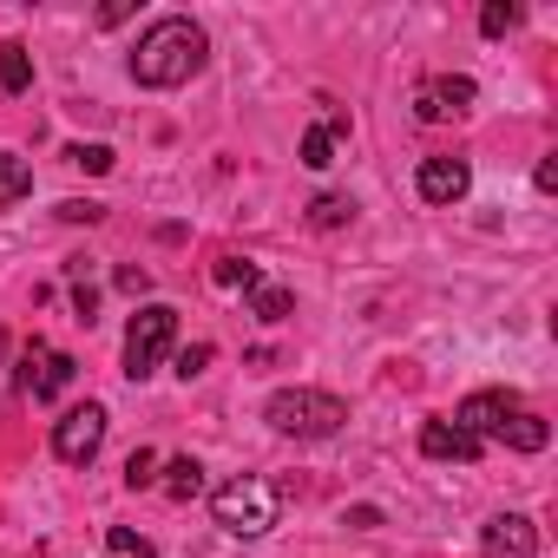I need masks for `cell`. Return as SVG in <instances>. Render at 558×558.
I'll return each instance as SVG.
<instances>
[{"instance_id": "1", "label": "cell", "mask_w": 558, "mask_h": 558, "mask_svg": "<svg viewBox=\"0 0 558 558\" xmlns=\"http://www.w3.org/2000/svg\"><path fill=\"white\" fill-rule=\"evenodd\" d=\"M204 53H210L204 27L184 21V14H165V21H151V27L138 34V47H132V80L171 93V86H184V80L204 66Z\"/></svg>"}, {"instance_id": "4", "label": "cell", "mask_w": 558, "mask_h": 558, "mask_svg": "<svg viewBox=\"0 0 558 558\" xmlns=\"http://www.w3.org/2000/svg\"><path fill=\"white\" fill-rule=\"evenodd\" d=\"M171 342H178V310H171V303H145V310L132 316V329H125V375L145 381V375L171 355Z\"/></svg>"}, {"instance_id": "14", "label": "cell", "mask_w": 558, "mask_h": 558, "mask_svg": "<svg viewBox=\"0 0 558 558\" xmlns=\"http://www.w3.org/2000/svg\"><path fill=\"white\" fill-rule=\"evenodd\" d=\"M27 191H34V171H27V158L0 151V210H8V204H21Z\"/></svg>"}, {"instance_id": "27", "label": "cell", "mask_w": 558, "mask_h": 558, "mask_svg": "<svg viewBox=\"0 0 558 558\" xmlns=\"http://www.w3.org/2000/svg\"><path fill=\"white\" fill-rule=\"evenodd\" d=\"M532 184H538V191H551V184H558V158H545V165L532 171Z\"/></svg>"}, {"instance_id": "16", "label": "cell", "mask_w": 558, "mask_h": 558, "mask_svg": "<svg viewBox=\"0 0 558 558\" xmlns=\"http://www.w3.org/2000/svg\"><path fill=\"white\" fill-rule=\"evenodd\" d=\"M0 86H8V93H27V86H34V60H27L21 40L0 47Z\"/></svg>"}, {"instance_id": "7", "label": "cell", "mask_w": 558, "mask_h": 558, "mask_svg": "<svg viewBox=\"0 0 558 558\" xmlns=\"http://www.w3.org/2000/svg\"><path fill=\"white\" fill-rule=\"evenodd\" d=\"M73 355H60V349H47V342H34L27 355H21V388L34 395V401H53L60 388H73Z\"/></svg>"}, {"instance_id": "8", "label": "cell", "mask_w": 558, "mask_h": 558, "mask_svg": "<svg viewBox=\"0 0 558 558\" xmlns=\"http://www.w3.org/2000/svg\"><path fill=\"white\" fill-rule=\"evenodd\" d=\"M519 408H525V401H519L512 388H480V395H466V401H460V414H453V421H460L473 440H486V434H499Z\"/></svg>"}, {"instance_id": "22", "label": "cell", "mask_w": 558, "mask_h": 558, "mask_svg": "<svg viewBox=\"0 0 558 558\" xmlns=\"http://www.w3.org/2000/svg\"><path fill=\"white\" fill-rule=\"evenodd\" d=\"M151 480H158V453H151V447H138V453L125 460V486L138 493V486H151Z\"/></svg>"}, {"instance_id": "12", "label": "cell", "mask_w": 558, "mask_h": 558, "mask_svg": "<svg viewBox=\"0 0 558 558\" xmlns=\"http://www.w3.org/2000/svg\"><path fill=\"white\" fill-rule=\"evenodd\" d=\"M342 132H349V119H342V112H329L323 125H310V132H303V165H310V171H329V165H336V138H342Z\"/></svg>"}, {"instance_id": "6", "label": "cell", "mask_w": 558, "mask_h": 558, "mask_svg": "<svg viewBox=\"0 0 558 558\" xmlns=\"http://www.w3.org/2000/svg\"><path fill=\"white\" fill-rule=\"evenodd\" d=\"M99 447H106V408H99V401L60 414V427H53V453H60L66 466H86Z\"/></svg>"}, {"instance_id": "26", "label": "cell", "mask_w": 558, "mask_h": 558, "mask_svg": "<svg viewBox=\"0 0 558 558\" xmlns=\"http://www.w3.org/2000/svg\"><path fill=\"white\" fill-rule=\"evenodd\" d=\"M119 290H125V296H145L151 276H145V269H119Z\"/></svg>"}, {"instance_id": "24", "label": "cell", "mask_w": 558, "mask_h": 558, "mask_svg": "<svg viewBox=\"0 0 558 558\" xmlns=\"http://www.w3.org/2000/svg\"><path fill=\"white\" fill-rule=\"evenodd\" d=\"M60 217H66V223H99V217H106V204H86V197H66V204H60Z\"/></svg>"}, {"instance_id": "18", "label": "cell", "mask_w": 558, "mask_h": 558, "mask_svg": "<svg viewBox=\"0 0 558 558\" xmlns=\"http://www.w3.org/2000/svg\"><path fill=\"white\" fill-rule=\"evenodd\" d=\"M349 217H355L349 197H316V204H310V223H316V230H342Z\"/></svg>"}, {"instance_id": "9", "label": "cell", "mask_w": 558, "mask_h": 558, "mask_svg": "<svg viewBox=\"0 0 558 558\" xmlns=\"http://www.w3.org/2000/svg\"><path fill=\"white\" fill-rule=\"evenodd\" d=\"M480 551L486 558H538V525L525 512H499V519H486Z\"/></svg>"}, {"instance_id": "17", "label": "cell", "mask_w": 558, "mask_h": 558, "mask_svg": "<svg viewBox=\"0 0 558 558\" xmlns=\"http://www.w3.org/2000/svg\"><path fill=\"white\" fill-rule=\"evenodd\" d=\"M165 493H171V499H197V493H204V466H197L191 453H178V460L165 466Z\"/></svg>"}, {"instance_id": "21", "label": "cell", "mask_w": 558, "mask_h": 558, "mask_svg": "<svg viewBox=\"0 0 558 558\" xmlns=\"http://www.w3.org/2000/svg\"><path fill=\"white\" fill-rule=\"evenodd\" d=\"M106 545H112V558H158V551H151L132 525H112V532H106Z\"/></svg>"}, {"instance_id": "28", "label": "cell", "mask_w": 558, "mask_h": 558, "mask_svg": "<svg viewBox=\"0 0 558 558\" xmlns=\"http://www.w3.org/2000/svg\"><path fill=\"white\" fill-rule=\"evenodd\" d=\"M73 310H80V323L93 329V310H99V296H93V290H80V296H73Z\"/></svg>"}, {"instance_id": "23", "label": "cell", "mask_w": 558, "mask_h": 558, "mask_svg": "<svg viewBox=\"0 0 558 558\" xmlns=\"http://www.w3.org/2000/svg\"><path fill=\"white\" fill-rule=\"evenodd\" d=\"M66 158H73L80 171H93V178H99V171H112V145H73Z\"/></svg>"}, {"instance_id": "5", "label": "cell", "mask_w": 558, "mask_h": 558, "mask_svg": "<svg viewBox=\"0 0 558 558\" xmlns=\"http://www.w3.org/2000/svg\"><path fill=\"white\" fill-rule=\"evenodd\" d=\"M473 99H480V86H473L466 73H440V80H421V86H414V119L447 125V119H466Z\"/></svg>"}, {"instance_id": "15", "label": "cell", "mask_w": 558, "mask_h": 558, "mask_svg": "<svg viewBox=\"0 0 558 558\" xmlns=\"http://www.w3.org/2000/svg\"><path fill=\"white\" fill-rule=\"evenodd\" d=\"M210 276H217V290H243V296H256V290H263V276H256V263H250V256H223Z\"/></svg>"}, {"instance_id": "10", "label": "cell", "mask_w": 558, "mask_h": 558, "mask_svg": "<svg viewBox=\"0 0 558 558\" xmlns=\"http://www.w3.org/2000/svg\"><path fill=\"white\" fill-rule=\"evenodd\" d=\"M421 197L427 204H460L466 197V184H473V165L466 158H421Z\"/></svg>"}, {"instance_id": "20", "label": "cell", "mask_w": 558, "mask_h": 558, "mask_svg": "<svg viewBox=\"0 0 558 558\" xmlns=\"http://www.w3.org/2000/svg\"><path fill=\"white\" fill-rule=\"evenodd\" d=\"M512 27H519V8H512V0H493V8L480 14V34H486V40H499V34H512Z\"/></svg>"}, {"instance_id": "25", "label": "cell", "mask_w": 558, "mask_h": 558, "mask_svg": "<svg viewBox=\"0 0 558 558\" xmlns=\"http://www.w3.org/2000/svg\"><path fill=\"white\" fill-rule=\"evenodd\" d=\"M204 362H210V342H191V349H178V375L191 381V375H204Z\"/></svg>"}, {"instance_id": "2", "label": "cell", "mask_w": 558, "mask_h": 558, "mask_svg": "<svg viewBox=\"0 0 558 558\" xmlns=\"http://www.w3.org/2000/svg\"><path fill=\"white\" fill-rule=\"evenodd\" d=\"M263 421L276 434H290V440H329L349 421V408L336 395H323V388H276L269 408H263Z\"/></svg>"}, {"instance_id": "11", "label": "cell", "mask_w": 558, "mask_h": 558, "mask_svg": "<svg viewBox=\"0 0 558 558\" xmlns=\"http://www.w3.org/2000/svg\"><path fill=\"white\" fill-rule=\"evenodd\" d=\"M421 453H427V460H460V466H466V460H480V440H473L460 421H427V427H421Z\"/></svg>"}, {"instance_id": "19", "label": "cell", "mask_w": 558, "mask_h": 558, "mask_svg": "<svg viewBox=\"0 0 558 558\" xmlns=\"http://www.w3.org/2000/svg\"><path fill=\"white\" fill-rule=\"evenodd\" d=\"M250 310H256L263 323H283V316L296 310V296H290V290H256V296H250Z\"/></svg>"}, {"instance_id": "13", "label": "cell", "mask_w": 558, "mask_h": 558, "mask_svg": "<svg viewBox=\"0 0 558 558\" xmlns=\"http://www.w3.org/2000/svg\"><path fill=\"white\" fill-rule=\"evenodd\" d=\"M499 440H506V447H519V453H538V447L551 440V427H545V421H538L532 408H519V414H512V421L499 427Z\"/></svg>"}, {"instance_id": "3", "label": "cell", "mask_w": 558, "mask_h": 558, "mask_svg": "<svg viewBox=\"0 0 558 558\" xmlns=\"http://www.w3.org/2000/svg\"><path fill=\"white\" fill-rule=\"evenodd\" d=\"M210 512H217V525H223L230 538H263V532L276 525V486L243 473V480H230V486L210 493Z\"/></svg>"}]
</instances>
